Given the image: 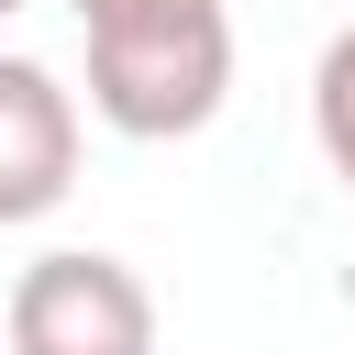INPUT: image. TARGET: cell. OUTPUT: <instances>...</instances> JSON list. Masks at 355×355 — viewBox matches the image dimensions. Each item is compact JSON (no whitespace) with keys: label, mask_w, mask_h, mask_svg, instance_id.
Here are the masks:
<instances>
[{"label":"cell","mask_w":355,"mask_h":355,"mask_svg":"<svg viewBox=\"0 0 355 355\" xmlns=\"http://www.w3.org/2000/svg\"><path fill=\"white\" fill-rule=\"evenodd\" d=\"M78 189V100L55 67L0 55V222H44Z\"/></svg>","instance_id":"3"},{"label":"cell","mask_w":355,"mask_h":355,"mask_svg":"<svg viewBox=\"0 0 355 355\" xmlns=\"http://www.w3.org/2000/svg\"><path fill=\"white\" fill-rule=\"evenodd\" d=\"M11 11H22V0H0V22H11Z\"/></svg>","instance_id":"6"},{"label":"cell","mask_w":355,"mask_h":355,"mask_svg":"<svg viewBox=\"0 0 355 355\" xmlns=\"http://www.w3.org/2000/svg\"><path fill=\"white\" fill-rule=\"evenodd\" d=\"M89 33V111L133 144H178L233 100V11L222 0H111Z\"/></svg>","instance_id":"1"},{"label":"cell","mask_w":355,"mask_h":355,"mask_svg":"<svg viewBox=\"0 0 355 355\" xmlns=\"http://www.w3.org/2000/svg\"><path fill=\"white\" fill-rule=\"evenodd\" d=\"M11 355H155V288L100 244H55L11 277Z\"/></svg>","instance_id":"2"},{"label":"cell","mask_w":355,"mask_h":355,"mask_svg":"<svg viewBox=\"0 0 355 355\" xmlns=\"http://www.w3.org/2000/svg\"><path fill=\"white\" fill-rule=\"evenodd\" d=\"M311 144H322V166L344 178V200H355V22L322 44V67H311Z\"/></svg>","instance_id":"4"},{"label":"cell","mask_w":355,"mask_h":355,"mask_svg":"<svg viewBox=\"0 0 355 355\" xmlns=\"http://www.w3.org/2000/svg\"><path fill=\"white\" fill-rule=\"evenodd\" d=\"M67 11H78V22H89V11H111V0H67Z\"/></svg>","instance_id":"5"}]
</instances>
